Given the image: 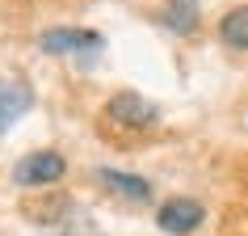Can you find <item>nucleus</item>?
<instances>
[{"label": "nucleus", "mask_w": 248, "mask_h": 236, "mask_svg": "<svg viewBox=\"0 0 248 236\" xmlns=\"http://www.w3.org/2000/svg\"><path fill=\"white\" fill-rule=\"evenodd\" d=\"M105 118L114 122V127H122V131H147V127H156L160 110L147 97H139V93H114L109 101H105Z\"/></svg>", "instance_id": "1"}, {"label": "nucleus", "mask_w": 248, "mask_h": 236, "mask_svg": "<svg viewBox=\"0 0 248 236\" xmlns=\"http://www.w3.org/2000/svg\"><path fill=\"white\" fill-rule=\"evenodd\" d=\"M202 219H206V211H202L198 198H169V202L156 211L160 232H169V236H189V232H198Z\"/></svg>", "instance_id": "2"}, {"label": "nucleus", "mask_w": 248, "mask_h": 236, "mask_svg": "<svg viewBox=\"0 0 248 236\" xmlns=\"http://www.w3.org/2000/svg\"><path fill=\"white\" fill-rule=\"evenodd\" d=\"M38 47L46 55H80V51H101L105 38L101 34H93V30H72V26H59V30H42Z\"/></svg>", "instance_id": "3"}, {"label": "nucleus", "mask_w": 248, "mask_h": 236, "mask_svg": "<svg viewBox=\"0 0 248 236\" xmlns=\"http://www.w3.org/2000/svg\"><path fill=\"white\" fill-rule=\"evenodd\" d=\"M63 156L59 152H30L26 160H17V169H13V182L17 185H51L63 177Z\"/></svg>", "instance_id": "4"}, {"label": "nucleus", "mask_w": 248, "mask_h": 236, "mask_svg": "<svg viewBox=\"0 0 248 236\" xmlns=\"http://www.w3.org/2000/svg\"><path fill=\"white\" fill-rule=\"evenodd\" d=\"M30 105H34V93H30L26 80H0V135L13 131L17 118L26 114Z\"/></svg>", "instance_id": "5"}, {"label": "nucleus", "mask_w": 248, "mask_h": 236, "mask_svg": "<svg viewBox=\"0 0 248 236\" xmlns=\"http://www.w3.org/2000/svg\"><path fill=\"white\" fill-rule=\"evenodd\" d=\"M114 194H122V198H131V202H147L152 198V185L143 182V177H135V173H118V169H101L97 173Z\"/></svg>", "instance_id": "6"}, {"label": "nucleus", "mask_w": 248, "mask_h": 236, "mask_svg": "<svg viewBox=\"0 0 248 236\" xmlns=\"http://www.w3.org/2000/svg\"><path fill=\"white\" fill-rule=\"evenodd\" d=\"M160 21L172 30V34H194L198 30V0H169Z\"/></svg>", "instance_id": "7"}, {"label": "nucleus", "mask_w": 248, "mask_h": 236, "mask_svg": "<svg viewBox=\"0 0 248 236\" xmlns=\"http://www.w3.org/2000/svg\"><path fill=\"white\" fill-rule=\"evenodd\" d=\"M219 38L232 47V51H248V4L232 9V13L219 21Z\"/></svg>", "instance_id": "8"}]
</instances>
